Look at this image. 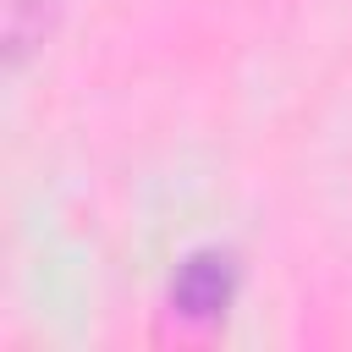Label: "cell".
I'll return each instance as SVG.
<instances>
[{"instance_id": "obj_1", "label": "cell", "mask_w": 352, "mask_h": 352, "mask_svg": "<svg viewBox=\"0 0 352 352\" xmlns=\"http://www.w3.org/2000/svg\"><path fill=\"white\" fill-rule=\"evenodd\" d=\"M236 286H242V258L220 242L209 248H192L176 270H170V286H165V314L187 330H214L231 302H236Z\"/></svg>"}, {"instance_id": "obj_2", "label": "cell", "mask_w": 352, "mask_h": 352, "mask_svg": "<svg viewBox=\"0 0 352 352\" xmlns=\"http://www.w3.org/2000/svg\"><path fill=\"white\" fill-rule=\"evenodd\" d=\"M55 28V0H6L0 6V33H6V72H22L33 50H44Z\"/></svg>"}]
</instances>
